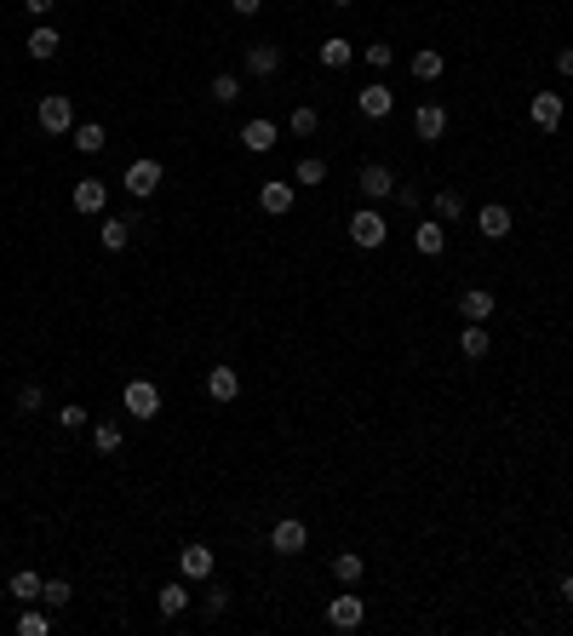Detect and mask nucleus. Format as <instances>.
Returning <instances> with one entry per match:
<instances>
[{
    "label": "nucleus",
    "instance_id": "nucleus-1",
    "mask_svg": "<svg viewBox=\"0 0 573 636\" xmlns=\"http://www.w3.org/2000/svg\"><path fill=\"white\" fill-rule=\"evenodd\" d=\"M35 120H41V132L64 138V132H75V104H69L64 92H46L41 104H35Z\"/></svg>",
    "mask_w": 573,
    "mask_h": 636
},
{
    "label": "nucleus",
    "instance_id": "nucleus-2",
    "mask_svg": "<svg viewBox=\"0 0 573 636\" xmlns=\"http://www.w3.org/2000/svg\"><path fill=\"white\" fill-rule=\"evenodd\" d=\"M350 241H356V247H384L390 241V224H384L379 206H361V213L350 218Z\"/></svg>",
    "mask_w": 573,
    "mask_h": 636
},
{
    "label": "nucleus",
    "instance_id": "nucleus-3",
    "mask_svg": "<svg viewBox=\"0 0 573 636\" xmlns=\"http://www.w3.org/2000/svg\"><path fill=\"white\" fill-rule=\"evenodd\" d=\"M120 401H127L132 419H155V413H161V390H155L150 378H132V384L120 390Z\"/></svg>",
    "mask_w": 573,
    "mask_h": 636
},
{
    "label": "nucleus",
    "instance_id": "nucleus-4",
    "mask_svg": "<svg viewBox=\"0 0 573 636\" xmlns=\"http://www.w3.org/2000/svg\"><path fill=\"white\" fill-rule=\"evenodd\" d=\"M304 545H310V528H304L298 516H282V522L270 528V550H275V556H298Z\"/></svg>",
    "mask_w": 573,
    "mask_h": 636
},
{
    "label": "nucleus",
    "instance_id": "nucleus-5",
    "mask_svg": "<svg viewBox=\"0 0 573 636\" xmlns=\"http://www.w3.org/2000/svg\"><path fill=\"white\" fill-rule=\"evenodd\" d=\"M213 568H218V556L206 545H184V550H178V573H184V579L206 585V579H213Z\"/></svg>",
    "mask_w": 573,
    "mask_h": 636
},
{
    "label": "nucleus",
    "instance_id": "nucleus-6",
    "mask_svg": "<svg viewBox=\"0 0 573 636\" xmlns=\"http://www.w3.org/2000/svg\"><path fill=\"white\" fill-rule=\"evenodd\" d=\"M161 161H132L127 167V195H138V201H150L155 190H161Z\"/></svg>",
    "mask_w": 573,
    "mask_h": 636
},
{
    "label": "nucleus",
    "instance_id": "nucleus-7",
    "mask_svg": "<svg viewBox=\"0 0 573 636\" xmlns=\"http://www.w3.org/2000/svg\"><path fill=\"white\" fill-rule=\"evenodd\" d=\"M361 619H368L361 596H333V602H327V625L333 631H361Z\"/></svg>",
    "mask_w": 573,
    "mask_h": 636
},
{
    "label": "nucleus",
    "instance_id": "nucleus-8",
    "mask_svg": "<svg viewBox=\"0 0 573 636\" xmlns=\"http://www.w3.org/2000/svg\"><path fill=\"white\" fill-rule=\"evenodd\" d=\"M292 201H298V183H287V178H270V183H264V190H259V206H264V213H270V218L292 213Z\"/></svg>",
    "mask_w": 573,
    "mask_h": 636
},
{
    "label": "nucleus",
    "instance_id": "nucleus-9",
    "mask_svg": "<svg viewBox=\"0 0 573 636\" xmlns=\"http://www.w3.org/2000/svg\"><path fill=\"white\" fill-rule=\"evenodd\" d=\"M528 115H533V127H539V132H556V127H562V92H533Z\"/></svg>",
    "mask_w": 573,
    "mask_h": 636
},
{
    "label": "nucleus",
    "instance_id": "nucleus-10",
    "mask_svg": "<svg viewBox=\"0 0 573 636\" xmlns=\"http://www.w3.org/2000/svg\"><path fill=\"white\" fill-rule=\"evenodd\" d=\"M356 109H361L368 120H384L390 109H396V92H390L384 81H373V87H361V92H356Z\"/></svg>",
    "mask_w": 573,
    "mask_h": 636
},
{
    "label": "nucleus",
    "instance_id": "nucleus-11",
    "mask_svg": "<svg viewBox=\"0 0 573 636\" xmlns=\"http://www.w3.org/2000/svg\"><path fill=\"white\" fill-rule=\"evenodd\" d=\"M510 224H516V218H510V206H505V201H487L482 213H476V229H482L487 241H505V236H510Z\"/></svg>",
    "mask_w": 573,
    "mask_h": 636
},
{
    "label": "nucleus",
    "instance_id": "nucleus-12",
    "mask_svg": "<svg viewBox=\"0 0 573 636\" xmlns=\"http://www.w3.org/2000/svg\"><path fill=\"white\" fill-rule=\"evenodd\" d=\"M356 190L368 195V201H384V195H396V173H390V167H361V178H356Z\"/></svg>",
    "mask_w": 573,
    "mask_h": 636
},
{
    "label": "nucleus",
    "instance_id": "nucleus-13",
    "mask_svg": "<svg viewBox=\"0 0 573 636\" xmlns=\"http://www.w3.org/2000/svg\"><path fill=\"white\" fill-rule=\"evenodd\" d=\"M104 206H109V183L104 178H81L75 183V213H104Z\"/></svg>",
    "mask_w": 573,
    "mask_h": 636
},
{
    "label": "nucleus",
    "instance_id": "nucleus-14",
    "mask_svg": "<svg viewBox=\"0 0 573 636\" xmlns=\"http://www.w3.org/2000/svg\"><path fill=\"white\" fill-rule=\"evenodd\" d=\"M315 58H321V69H350L356 64V46H350L345 35H327V41L315 46Z\"/></svg>",
    "mask_w": 573,
    "mask_h": 636
},
{
    "label": "nucleus",
    "instance_id": "nucleus-15",
    "mask_svg": "<svg viewBox=\"0 0 573 636\" xmlns=\"http://www.w3.org/2000/svg\"><path fill=\"white\" fill-rule=\"evenodd\" d=\"M413 81H419V87H430V81H442V69H447V58L436 52V46H419V52H413Z\"/></svg>",
    "mask_w": 573,
    "mask_h": 636
},
{
    "label": "nucleus",
    "instance_id": "nucleus-16",
    "mask_svg": "<svg viewBox=\"0 0 573 636\" xmlns=\"http://www.w3.org/2000/svg\"><path fill=\"white\" fill-rule=\"evenodd\" d=\"M413 132H419L424 143H436L447 132V109L442 104H419V115H413Z\"/></svg>",
    "mask_w": 573,
    "mask_h": 636
},
{
    "label": "nucleus",
    "instance_id": "nucleus-17",
    "mask_svg": "<svg viewBox=\"0 0 573 636\" xmlns=\"http://www.w3.org/2000/svg\"><path fill=\"white\" fill-rule=\"evenodd\" d=\"M493 310H499V299L487 287H465V299H459V315H465V322H487Z\"/></svg>",
    "mask_w": 573,
    "mask_h": 636
},
{
    "label": "nucleus",
    "instance_id": "nucleus-18",
    "mask_svg": "<svg viewBox=\"0 0 573 636\" xmlns=\"http://www.w3.org/2000/svg\"><path fill=\"white\" fill-rule=\"evenodd\" d=\"M275 138H282V132H275V120H247V127H241V143H247L252 155H270Z\"/></svg>",
    "mask_w": 573,
    "mask_h": 636
},
{
    "label": "nucleus",
    "instance_id": "nucleus-19",
    "mask_svg": "<svg viewBox=\"0 0 573 636\" xmlns=\"http://www.w3.org/2000/svg\"><path fill=\"white\" fill-rule=\"evenodd\" d=\"M275 69H282V46L275 41L247 46V75H275Z\"/></svg>",
    "mask_w": 573,
    "mask_h": 636
},
{
    "label": "nucleus",
    "instance_id": "nucleus-20",
    "mask_svg": "<svg viewBox=\"0 0 573 636\" xmlns=\"http://www.w3.org/2000/svg\"><path fill=\"white\" fill-rule=\"evenodd\" d=\"M413 252H419V259H442L447 252V229L442 224H419L413 229Z\"/></svg>",
    "mask_w": 573,
    "mask_h": 636
},
{
    "label": "nucleus",
    "instance_id": "nucleus-21",
    "mask_svg": "<svg viewBox=\"0 0 573 636\" xmlns=\"http://www.w3.org/2000/svg\"><path fill=\"white\" fill-rule=\"evenodd\" d=\"M206 396L213 401H236L241 396V373L236 367H213V373H206Z\"/></svg>",
    "mask_w": 573,
    "mask_h": 636
},
{
    "label": "nucleus",
    "instance_id": "nucleus-22",
    "mask_svg": "<svg viewBox=\"0 0 573 636\" xmlns=\"http://www.w3.org/2000/svg\"><path fill=\"white\" fill-rule=\"evenodd\" d=\"M155 608H161L166 619H178L190 608V579H173V585H161V591H155Z\"/></svg>",
    "mask_w": 573,
    "mask_h": 636
},
{
    "label": "nucleus",
    "instance_id": "nucleus-23",
    "mask_svg": "<svg viewBox=\"0 0 573 636\" xmlns=\"http://www.w3.org/2000/svg\"><path fill=\"white\" fill-rule=\"evenodd\" d=\"M487 350H493L487 327H482V322H465V333H459V356H465V361H482Z\"/></svg>",
    "mask_w": 573,
    "mask_h": 636
},
{
    "label": "nucleus",
    "instance_id": "nucleus-24",
    "mask_svg": "<svg viewBox=\"0 0 573 636\" xmlns=\"http://www.w3.org/2000/svg\"><path fill=\"white\" fill-rule=\"evenodd\" d=\"M41 573H35V568H18V573H12V602H41Z\"/></svg>",
    "mask_w": 573,
    "mask_h": 636
},
{
    "label": "nucleus",
    "instance_id": "nucleus-25",
    "mask_svg": "<svg viewBox=\"0 0 573 636\" xmlns=\"http://www.w3.org/2000/svg\"><path fill=\"white\" fill-rule=\"evenodd\" d=\"M29 58H35V64H52V58H58V29H52V23H41V29L29 35Z\"/></svg>",
    "mask_w": 573,
    "mask_h": 636
},
{
    "label": "nucleus",
    "instance_id": "nucleus-26",
    "mask_svg": "<svg viewBox=\"0 0 573 636\" xmlns=\"http://www.w3.org/2000/svg\"><path fill=\"white\" fill-rule=\"evenodd\" d=\"M69 138H75V150H81V155H97V150L109 143V138H104V120H81Z\"/></svg>",
    "mask_w": 573,
    "mask_h": 636
},
{
    "label": "nucleus",
    "instance_id": "nucleus-27",
    "mask_svg": "<svg viewBox=\"0 0 573 636\" xmlns=\"http://www.w3.org/2000/svg\"><path fill=\"white\" fill-rule=\"evenodd\" d=\"M132 218H104V252H127V241H132Z\"/></svg>",
    "mask_w": 573,
    "mask_h": 636
},
{
    "label": "nucleus",
    "instance_id": "nucleus-28",
    "mask_svg": "<svg viewBox=\"0 0 573 636\" xmlns=\"http://www.w3.org/2000/svg\"><path fill=\"white\" fill-rule=\"evenodd\" d=\"M120 442H127V430H120L115 419L92 424V447H97V454H120Z\"/></svg>",
    "mask_w": 573,
    "mask_h": 636
},
{
    "label": "nucleus",
    "instance_id": "nucleus-29",
    "mask_svg": "<svg viewBox=\"0 0 573 636\" xmlns=\"http://www.w3.org/2000/svg\"><path fill=\"white\" fill-rule=\"evenodd\" d=\"M333 579L338 585H356L361 579V556H356V550H338V556H333Z\"/></svg>",
    "mask_w": 573,
    "mask_h": 636
},
{
    "label": "nucleus",
    "instance_id": "nucleus-30",
    "mask_svg": "<svg viewBox=\"0 0 573 636\" xmlns=\"http://www.w3.org/2000/svg\"><path fill=\"white\" fill-rule=\"evenodd\" d=\"M356 58H361V64H373V69H390V64H396V46L373 41V46H356Z\"/></svg>",
    "mask_w": 573,
    "mask_h": 636
},
{
    "label": "nucleus",
    "instance_id": "nucleus-31",
    "mask_svg": "<svg viewBox=\"0 0 573 636\" xmlns=\"http://www.w3.org/2000/svg\"><path fill=\"white\" fill-rule=\"evenodd\" d=\"M41 602H46V608H69V602H75L69 579H46V585H41Z\"/></svg>",
    "mask_w": 573,
    "mask_h": 636
},
{
    "label": "nucleus",
    "instance_id": "nucleus-32",
    "mask_svg": "<svg viewBox=\"0 0 573 636\" xmlns=\"http://www.w3.org/2000/svg\"><path fill=\"white\" fill-rule=\"evenodd\" d=\"M321 178H327V161H321V155H304V161L292 167V183H321Z\"/></svg>",
    "mask_w": 573,
    "mask_h": 636
},
{
    "label": "nucleus",
    "instance_id": "nucleus-33",
    "mask_svg": "<svg viewBox=\"0 0 573 636\" xmlns=\"http://www.w3.org/2000/svg\"><path fill=\"white\" fill-rule=\"evenodd\" d=\"M206 92H213V104H236V97H241V81L224 69V75H213V87H206Z\"/></svg>",
    "mask_w": 573,
    "mask_h": 636
},
{
    "label": "nucleus",
    "instance_id": "nucleus-34",
    "mask_svg": "<svg viewBox=\"0 0 573 636\" xmlns=\"http://www.w3.org/2000/svg\"><path fill=\"white\" fill-rule=\"evenodd\" d=\"M287 127H292V132H298V138H310V132H315V127H321V115H315V109H310V104H298V109H292V115H287Z\"/></svg>",
    "mask_w": 573,
    "mask_h": 636
},
{
    "label": "nucleus",
    "instance_id": "nucleus-35",
    "mask_svg": "<svg viewBox=\"0 0 573 636\" xmlns=\"http://www.w3.org/2000/svg\"><path fill=\"white\" fill-rule=\"evenodd\" d=\"M436 213H442L447 224H453V218H465V195H459V190H442V195H436Z\"/></svg>",
    "mask_w": 573,
    "mask_h": 636
},
{
    "label": "nucleus",
    "instance_id": "nucleus-36",
    "mask_svg": "<svg viewBox=\"0 0 573 636\" xmlns=\"http://www.w3.org/2000/svg\"><path fill=\"white\" fill-rule=\"evenodd\" d=\"M87 419H92V413L81 407V401H69V407H58V424H64V430H87Z\"/></svg>",
    "mask_w": 573,
    "mask_h": 636
},
{
    "label": "nucleus",
    "instance_id": "nucleus-37",
    "mask_svg": "<svg viewBox=\"0 0 573 636\" xmlns=\"http://www.w3.org/2000/svg\"><path fill=\"white\" fill-rule=\"evenodd\" d=\"M46 631H52V619H46V614H35V608H29V614H18V636H46Z\"/></svg>",
    "mask_w": 573,
    "mask_h": 636
},
{
    "label": "nucleus",
    "instance_id": "nucleus-38",
    "mask_svg": "<svg viewBox=\"0 0 573 636\" xmlns=\"http://www.w3.org/2000/svg\"><path fill=\"white\" fill-rule=\"evenodd\" d=\"M41 407H46V390L41 384H23L18 390V413H41Z\"/></svg>",
    "mask_w": 573,
    "mask_h": 636
},
{
    "label": "nucleus",
    "instance_id": "nucleus-39",
    "mask_svg": "<svg viewBox=\"0 0 573 636\" xmlns=\"http://www.w3.org/2000/svg\"><path fill=\"white\" fill-rule=\"evenodd\" d=\"M229 596H236V591H229V585H206V614H224V608H229Z\"/></svg>",
    "mask_w": 573,
    "mask_h": 636
},
{
    "label": "nucleus",
    "instance_id": "nucleus-40",
    "mask_svg": "<svg viewBox=\"0 0 573 636\" xmlns=\"http://www.w3.org/2000/svg\"><path fill=\"white\" fill-rule=\"evenodd\" d=\"M23 6H29L35 18H52V12H58V0H23Z\"/></svg>",
    "mask_w": 573,
    "mask_h": 636
},
{
    "label": "nucleus",
    "instance_id": "nucleus-41",
    "mask_svg": "<svg viewBox=\"0 0 573 636\" xmlns=\"http://www.w3.org/2000/svg\"><path fill=\"white\" fill-rule=\"evenodd\" d=\"M556 69H562V75H573V46H562V52H556Z\"/></svg>",
    "mask_w": 573,
    "mask_h": 636
},
{
    "label": "nucleus",
    "instance_id": "nucleus-42",
    "mask_svg": "<svg viewBox=\"0 0 573 636\" xmlns=\"http://www.w3.org/2000/svg\"><path fill=\"white\" fill-rule=\"evenodd\" d=\"M229 6H236V12H241V18H252V12H259V6H264V0H229Z\"/></svg>",
    "mask_w": 573,
    "mask_h": 636
},
{
    "label": "nucleus",
    "instance_id": "nucleus-43",
    "mask_svg": "<svg viewBox=\"0 0 573 636\" xmlns=\"http://www.w3.org/2000/svg\"><path fill=\"white\" fill-rule=\"evenodd\" d=\"M562 602H573V573H562Z\"/></svg>",
    "mask_w": 573,
    "mask_h": 636
},
{
    "label": "nucleus",
    "instance_id": "nucleus-44",
    "mask_svg": "<svg viewBox=\"0 0 573 636\" xmlns=\"http://www.w3.org/2000/svg\"><path fill=\"white\" fill-rule=\"evenodd\" d=\"M333 6H356V0H333Z\"/></svg>",
    "mask_w": 573,
    "mask_h": 636
}]
</instances>
